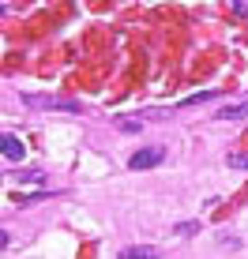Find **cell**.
<instances>
[{
	"label": "cell",
	"mask_w": 248,
	"mask_h": 259,
	"mask_svg": "<svg viewBox=\"0 0 248 259\" xmlns=\"http://www.w3.org/2000/svg\"><path fill=\"white\" fill-rule=\"evenodd\" d=\"M244 117H248V102H237V105H229V109L215 113V120H244Z\"/></svg>",
	"instance_id": "cell-4"
},
{
	"label": "cell",
	"mask_w": 248,
	"mask_h": 259,
	"mask_svg": "<svg viewBox=\"0 0 248 259\" xmlns=\"http://www.w3.org/2000/svg\"><path fill=\"white\" fill-rule=\"evenodd\" d=\"M23 105H42V109H60V113H83L75 102H60V98H46V94H23Z\"/></svg>",
	"instance_id": "cell-2"
},
{
	"label": "cell",
	"mask_w": 248,
	"mask_h": 259,
	"mask_svg": "<svg viewBox=\"0 0 248 259\" xmlns=\"http://www.w3.org/2000/svg\"><path fill=\"white\" fill-rule=\"evenodd\" d=\"M120 132H143V120H136V117H117L113 120Z\"/></svg>",
	"instance_id": "cell-6"
},
{
	"label": "cell",
	"mask_w": 248,
	"mask_h": 259,
	"mask_svg": "<svg viewBox=\"0 0 248 259\" xmlns=\"http://www.w3.org/2000/svg\"><path fill=\"white\" fill-rule=\"evenodd\" d=\"M196 229H199L196 222H184V226H177V233H181V237H192V233H196Z\"/></svg>",
	"instance_id": "cell-8"
},
{
	"label": "cell",
	"mask_w": 248,
	"mask_h": 259,
	"mask_svg": "<svg viewBox=\"0 0 248 259\" xmlns=\"http://www.w3.org/2000/svg\"><path fill=\"white\" fill-rule=\"evenodd\" d=\"M0 150H4V158H8V162H23V154H26V150H23V143L15 139V136H0Z\"/></svg>",
	"instance_id": "cell-3"
},
{
	"label": "cell",
	"mask_w": 248,
	"mask_h": 259,
	"mask_svg": "<svg viewBox=\"0 0 248 259\" xmlns=\"http://www.w3.org/2000/svg\"><path fill=\"white\" fill-rule=\"evenodd\" d=\"M229 165H237V169H248V154H241V150H233V154L226 158Z\"/></svg>",
	"instance_id": "cell-7"
},
{
	"label": "cell",
	"mask_w": 248,
	"mask_h": 259,
	"mask_svg": "<svg viewBox=\"0 0 248 259\" xmlns=\"http://www.w3.org/2000/svg\"><path fill=\"white\" fill-rule=\"evenodd\" d=\"M162 162H166V150L162 147H143V150H136V154L128 158L132 169H154V165H162Z\"/></svg>",
	"instance_id": "cell-1"
},
{
	"label": "cell",
	"mask_w": 248,
	"mask_h": 259,
	"mask_svg": "<svg viewBox=\"0 0 248 259\" xmlns=\"http://www.w3.org/2000/svg\"><path fill=\"white\" fill-rule=\"evenodd\" d=\"M120 259H158V248H150V244H139V248H124Z\"/></svg>",
	"instance_id": "cell-5"
}]
</instances>
